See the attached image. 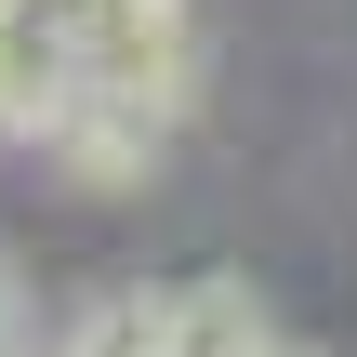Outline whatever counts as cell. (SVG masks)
<instances>
[{
	"instance_id": "5",
	"label": "cell",
	"mask_w": 357,
	"mask_h": 357,
	"mask_svg": "<svg viewBox=\"0 0 357 357\" xmlns=\"http://www.w3.org/2000/svg\"><path fill=\"white\" fill-rule=\"evenodd\" d=\"M278 357H331V344H278Z\"/></svg>"
},
{
	"instance_id": "4",
	"label": "cell",
	"mask_w": 357,
	"mask_h": 357,
	"mask_svg": "<svg viewBox=\"0 0 357 357\" xmlns=\"http://www.w3.org/2000/svg\"><path fill=\"white\" fill-rule=\"evenodd\" d=\"M40 331V291H26V265H13V238H0V357H26Z\"/></svg>"
},
{
	"instance_id": "1",
	"label": "cell",
	"mask_w": 357,
	"mask_h": 357,
	"mask_svg": "<svg viewBox=\"0 0 357 357\" xmlns=\"http://www.w3.org/2000/svg\"><path fill=\"white\" fill-rule=\"evenodd\" d=\"M66 93H106L132 119H185L199 93V0H79L66 26Z\"/></svg>"
},
{
	"instance_id": "2",
	"label": "cell",
	"mask_w": 357,
	"mask_h": 357,
	"mask_svg": "<svg viewBox=\"0 0 357 357\" xmlns=\"http://www.w3.org/2000/svg\"><path fill=\"white\" fill-rule=\"evenodd\" d=\"M159 119H132V106H106V93H66V119L40 132V159L79 185V199H146L159 185Z\"/></svg>"
},
{
	"instance_id": "3",
	"label": "cell",
	"mask_w": 357,
	"mask_h": 357,
	"mask_svg": "<svg viewBox=\"0 0 357 357\" xmlns=\"http://www.w3.org/2000/svg\"><path fill=\"white\" fill-rule=\"evenodd\" d=\"M278 305L238 278V265H199V278H159V357H278Z\"/></svg>"
}]
</instances>
